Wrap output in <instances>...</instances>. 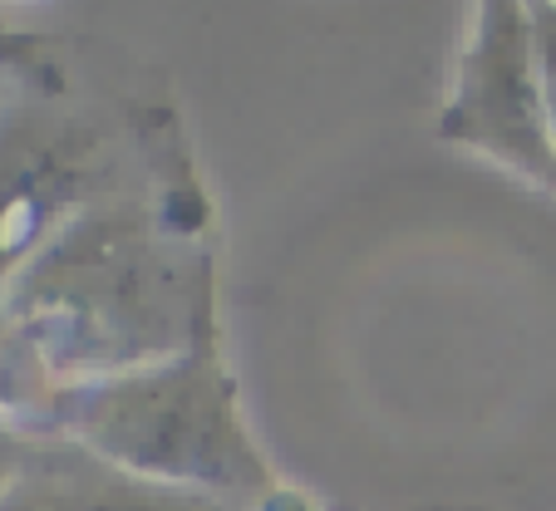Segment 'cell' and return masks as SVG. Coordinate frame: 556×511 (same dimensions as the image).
<instances>
[{
    "mask_svg": "<svg viewBox=\"0 0 556 511\" xmlns=\"http://www.w3.org/2000/svg\"><path fill=\"white\" fill-rule=\"evenodd\" d=\"M212 266L138 207H104L50 251L35 291V349L60 388L178 359L207 324Z\"/></svg>",
    "mask_w": 556,
    "mask_h": 511,
    "instance_id": "1",
    "label": "cell"
},
{
    "mask_svg": "<svg viewBox=\"0 0 556 511\" xmlns=\"http://www.w3.org/2000/svg\"><path fill=\"white\" fill-rule=\"evenodd\" d=\"M54 418L89 458L157 482L262 511L281 501L237 404V379L217 345V320L178 359L79 388H54Z\"/></svg>",
    "mask_w": 556,
    "mask_h": 511,
    "instance_id": "2",
    "label": "cell"
},
{
    "mask_svg": "<svg viewBox=\"0 0 556 511\" xmlns=\"http://www.w3.org/2000/svg\"><path fill=\"white\" fill-rule=\"evenodd\" d=\"M443 138L488 153L532 182H556L532 0H472V30L443 108Z\"/></svg>",
    "mask_w": 556,
    "mask_h": 511,
    "instance_id": "3",
    "label": "cell"
},
{
    "mask_svg": "<svg viewBox=\"0 0 556 511\" xmlns=\"http://www.w3.org/2000/svg\"><path fill=\"white\" fill-rule=\"evenodd\" d=\"M25 511H247V507L202 497V491L157 487V482L128 477V472L94 458L85 472H64L60 482L40 487L25 501Z\"/></svg>",
    "mask_w": 556,
    "mask_h": 511,
    "instance_id": "4",
    "label": "cell"
},
{
    "mask_svg": "<svg viewBox=\"0 0 556 511\" xmlns=\"http://www.w3.org/2000/svg\"><path fill=\"white\" fill-rule=\"evenodd\" d=\"M532 30H536L542 89H546V118H552V138H556V5H532Z\"/></svg>",
    "mask_w": 556,
    "mask_h": 511,
    "instance_id": "5",
    "label": "cell"
},
{
    "mask_svg": "<svg viewBox=\"0 0 556 511\" xmlns=\"http://www.w3.org/2000/svg\"><path fill=\"white\" fill-rule=\"evenodd\" d=\"M532 5H556V0H532Z\"/></svg>",
    "mask_w": 556,
    "mask_h": 511,
    "instance_id": "6",
    "label": "cell"
}]
</instances>
